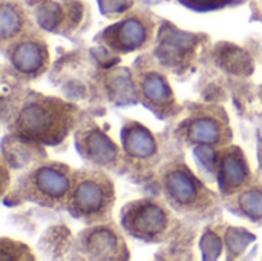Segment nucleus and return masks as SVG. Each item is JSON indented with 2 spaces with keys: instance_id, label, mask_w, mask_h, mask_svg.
Instances as JSON below:
<instances>
[{
  "instance_id": "1",
  "label": "nucleus",
  "mask_w": 262,
  "mask_h": 261,
  "mask_svg": "<svg viewBox=\"0 0 262 261\" xmlns=\"http://www.w3.org/2000/svg\"><path fill=\"white\" fill-rule=\"evenodd\" d=\"M78 108L55 95L28 92L12 102L11 134L32 145L57 146L74 131Z\"/></svg>"
},
{
  "instance_id": "2",
  "label": "nucleus",
  "mask_w": 262,
  "mask_h": 261,
  "mask_svg": "<svg viewBox=\"0 0 262 261\" xmlns=\"http://www.w3.org/2000/svg\"><path fill=\"white\" fill-rule=\"evenodd\" d=\"M158 186L166 203L180 215L204 220L220 208L218 197L181 160L169 162L160 169Z\"/></svg>"
},
{
  "instance_id": "3",
  "label": "nucleus",
  "mask_w": 262,
  "mask_h": 261,
  "mask_svg": "<svg viewBox=\"0 0 262 261\" xmlns=\"http://www.w3.org/2000/svg\"><path fill=\"white\" fill-rule=\"evenodd\" d=\"M115 202V185L103 169L84 168L74 171L72 188L66 205L68 212L74 218L89 226L109 223Z\"/></svg>"
},
{
  "instance_id": "4",
  "label": "nucleus",
  "mask_w": 262,
  "mask_h": 261,
  "mask_svg": "<svg viewBox=\"0 0 262 261\" xmlns=\"http://www.w3.org/2000/svg\"><path fill=\"white\" fill-rule=\"evenodd\" d=\"M72 177L74 171L69 165L55 160H40L21 174L17 194L29 203L51 209H66Z\"/></svg>"
},
{
  "instance_id": "5",
  "label": "nucleus",
  "mask_w": 262,
  "mask_h": 261,
  "mask_svg": "<svg viewBox=\"0 0 262 261\" xmlns=\"http://www.w3.org/2000/svg\"><path fill=\"white\" fill-rule=\"evenodd\" d=\"M120 215L124 232L144 243L166 242L177 225L170 206L155 198H138L129 202L121 209Z\"/></svg>"
},
{
  "instance_id": "6",
  "label": "nucleus",
  "mask_w": 262,
  "mask_h": 261,
  "mask_svg": "<svg viewBox=\"0 0 262 261\" xmlns=\"http://www.w3.org/2000/svg\"><path fill=\"white\" fill-rule=\"evenodd\" d=\"M177 137L186 145H203L220 149L232 143L233 131L223 106L195 105L177 126Z\"/></svg>"
},
{
  "instance_id": "7",
  "label": "nucleus",
  "mask_w": 262,
  "mask_h": 261,
  "mask_svg": "<svg viewBox=\"0 0 262 261\" xmlns=\"http://www.w3.org/2000/svg\"><path fill=\"white\" fill-rule=\"evenodd\" d=\"M134 91L140 102L163 120L180 111L166 72L149 58L141 60L134 69Z\"/></svg>"
},
{
  "instance_id": "8",
  "label": "nucleus",
  "mask_w": 262,
  "mask_h": 261,
  "mask_svg": "<svg viewBox=\"0 0 262 261\" xmlns=\"http://www.w3.org/2000/svg\"><path fill=\"white\" fill-rule=\"evenodd\" d=\"M161 148L154 132L135 120H126L121 128V162L134 177L152 174L160 165Z\"/></svg>"
},
{
  "instance_id": "9",
  "label": "nucleus",
  "mask_w": 262,
  "mask_h": 261,
  "mask_svg": "<svg viewBox=\"0 0 262 261\" xmlns=\"http://www.w3.org/2000/svg\"><path fill=\"white\" fill-rule=\"evenodd\" d=\"M2 49L9 62L12 72L20 78H37L49 68V46L45 38L35 32H23Z\"/></svg>"
},
{
  "instance_id": "10",
  "label": "nucleus",
  "mask_w": 262,
  "mask_h": 261,
  "mask_svg": "<svg viewBox=\"0 0 262 261\" xmlns=\"http://www.w3.org/2000/svg\"><path fill=\"white\" fill-rule=\"evenodd\" d=\"M75 146L83 160L100 169H115L121 162V148L95 125V122H83L75 132Z\"/></svg>"
},
{
  "instance_id": "11",
  "label": "nucleus",
  "mask_w": 262,
  "mask_h": 261,
  "mask_svg": "<svg viewBox=\"0 0 262 261\" xmlns=\"http://www.w3.org/2000/svg\"><path fill=\"white\" fill-rule=\"evenodd\" d=\"M77 245L86 258L91 260H127L129 249L121 232L109 225L98 223L81 231Z\"/></svg>"
},
{
  "instance_id": "12",
  "label": "nucleus",
  "mask_w": 262,
  "mask_h": 261,
  "mask_svg": "<svg viewBox=\"0 0 262 261\" xmlns=\"http://www.w3.org/2000/svg\"><path fill=\"white\" fill-rule=\"evenodd\" d=\"M154 37L152 22L130 15L106 28L100 40L114 52H134L146 48Z\"/></svg>"
},
{
  "instance_id": "13",
  "label": "nucleus",
  "mask_w": 262,
  "mask_h": 261,
  "mask_svg": "<svg viewBox=\"0 0 262 261\" xmlns=\"http://www.w3.org/2000/svg\"><path fill=\"white\" fill-rule=\"evenodd\" d=\"M218 185L224 197L233 195L253 182V174L244 151L236 145H227L218 151Z\"/></svg>"
},
{
  "instance_id": "14",
  "label": "nucleus",
  "mask_w": 262,
  "mask_h": 261,
  "mask_svg": "<svg viewBox=\"0 0 262 261\" xmlns=\"http://www.w3.org/2000/svg\"><path fill=\"white\" fill-rule=\"evenodd\" d=\"M224 202L233 214L262 226V180H253L236 194L224 197Z\"/></svg>"
},
{
  "instance_id": "15",
  "label": "nucleus",
  "mask_w": 262,
  "mask_h": 261,
  "mask_svg": "<svg viewBox=\"0 0 262 261\" xmlns=\"http://www.w3.org/2000/svg\"><path fill=\"white\" fill-rule=\"evenodd\" d=\"M25 17L21 11L9 3H3L2 15H0V34H2V46H6L11 40L25 32Z\"/></svg>"
},
{
  "instance_id": "16",
  "label": "nucleus",
  "mask_w": 262,
  "mask_h": 261,
  "mask_svg": "<svg viewBox=\"0 0 262 261\" xmlns=\"http://www.w3.org/2000/svg\"><path fill=\"white\" fill-rule=\"evenodd\" d=\"M8 252H14V254H15L14 260H20V257H18L17 254H20V255L23 257V260H34V258H35V257L32 255V251H31L26 245H23V243H20V242H17V240L2 238V255H5V254H8Z\"/></svg>"
},
{
  "instance_id": "17",
  "label": "nucleus",
  "mask_w": 262,
  "mask_h": 261,
  "mask_svg": "<svg viewBox=\"0 0 262 261\" xmlns=\"http://www.w3.org/2000/svg\"><path fill=\"white\" fill-rule=\"evenodd\" d=\"M181 2L190 6L192 9L206 11V9H215V8L224 6L229 0H181Z\"/></svg>"
},
{
  "instance_id": "18",
  "label": "nucleus",
  "mask_w": 262,
  "mask_h": 261,
  "mask_svg": "<svg viewBox=\"0 0 262 261\" xmlns=\"http://www.w3.org/2000/svg\"><path fill=\"white\" fill-rule=\"evenodd\" d=\"M101 2V8L103 11H107V9H114V11H118V9H126L132 5V0H100Z\"/></svg>"
},
{
  "instance_id": "19",
  "label": "nucleus",
  "mask_w": 262,
  "mask_h": 261,
  "mask_svg": "<svg viewBox=\"0 0 262 261\" xmlns=\"http://www.w3.org/2000/svg\"><path fill=\"white\" fill-rule=\"evenodd\" d=\"M261 157H262V155H261Z\"/></svg>"
}]
</instances>
